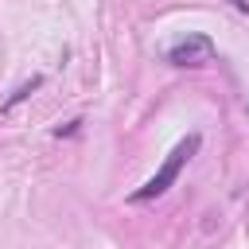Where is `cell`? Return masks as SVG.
Segmentation results:
<instances>
[{
  "instance_id": "277c9868",
  "label": "cell",
  "mask_w": 249,
  "mask_h": 249,
  "mask_svg": "<svg viewBox=\"0 0 249 249\" xmlns=\"http://www.w3.org/2000/svg\"><path fill=\"white\" fill-rule=\"evenodd\" d=\"M230 4H233L237 12H249V0H230Z\"/></svg>"
},
{
  "instance_id": "3957f363",
  "label": "cell",
  "mask_w": 249,
  "mask_h": 249,
  "mask_svg": "<svg viewBox=\"0 0 249 249\" xmlns=\"http://www.w3.org/2000/svg\"><path fill=\"white\" fill-rule=\"evenodd\" d=\"M39 86H43V78H39V74H35V78H31V82H23V86H19V89H16V93H12V97H8V101H4V109H12V105H16V101H23V97H27V93H31V89H39Z\"/></svg>"
},
{
  "instance_id": "6da1fadb",
  "label": "cell",
  "mask_w": 249,
  "mask_h": 249,
  "mask_svg": "<svg viewBox=\"0 0 249 249\" xmlns=\"http://www.w3.org/2000/svg\"><path fill=\"white\" fill-rule=\"evenodd\" d=\"M198 148H202V136H198V132L183 136V140H179V144H175V148L167 152V160L160 163V171H156V175H152L148 183H140V187H136V191L128 195V202H152V198L167 195V191H171V183L179 179V171L187 167V160H191V156H195Z\"/></svg>"
},
{
  "instance_id": "7a4b0ae2",
  "label": "cell",
  "mask_w": 249,
  "mask_h": 249,
  "mask_svg": "<svg viewBox=\"0 0 249 249\" xmlns=\"http://www.w3.org/2000/svg\"><path fill=\"white\" fill-rule=\"evenodd\" d=\"M214 58H218L214 39H210V35H198V31H191V35H183L179 43H171V47H167V62H171V66H183V70L210 66Z\"/></svg>"
}]
</instances>
